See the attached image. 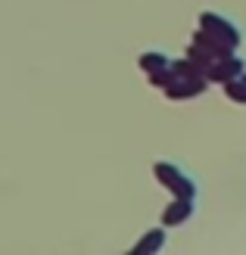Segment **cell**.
Wrapping results in <instances>:
<instances>
[{
	"label": "cell",
	"mask_w": 246,
	"mask_h": 255,
	"mask_svg": "<svg viewBox=\"0 0 246 255\" xmlns=\"http://www.w3.org/2000/svg\"><path fill=\"white\" fill-rule=\"evenodd\" d=\"M156 177H159L168 190H175V196H181V199H193V196H197V184H193L181 168H175V165L159 162L156 165Z\"/></svg>",
	"instance_id": "6da1fadb"
},
{
	"label": "cell",
	"mask_w": 246,
	"mask_h": 255,
	"mask_svg": "<svg viewBox=\"0 0 246 255\" xmlns=\"http://www.w3.org/2000/svg\"><path fill=\"white\" fill-rule=\"evenodd\" d=\"M200 25H203V31H209L212 37H218V41L228 44L231 50L240 44V31H237V25H234V22H228V19H222V16H215V12H203V16H200Z\"/></svg>",
	"instance_id": "7a4b0ae2"
},
{
	"label": "cell",
	"mask_w": 246,
	"mask_h": 255,
	"mask_svg": "<svg viewBox=\"0 0 246 255\" xmlns=\"http://www.w3.org/2000/svg\"><path fill=\"white\" fill-rule=\"evenodd\" d=\"M240 72H243V59H237V56H225V59H218V62H212V66L206 69V75H209L212 81H222V84L237 81Z\"/></svg>",
	"instance_id": "3957f363"
},
{
	"label": "cell",
	"mask_w": 246,
	"mask_h": 255,
	"mask_svg": "<svg viewBox=\"0 0 246 255\" xmlns=\"http://www.w3.org/2000/svg\"><path fill=\"white\" fill-rule=\"evenodd\" d=\"M190 215H193V199H181V196H178V202H172V206L165 209L162 221H165V224H184Z\"/></svg>",
	"instance_id": "277c9868"
},
{
	"label": "cell",
	"mask_w": 246,
	"mask_h": 255,
	"mask_svg": "<svg viewBox=\"0 0 246 255\" xmlns=\"http://www.w3.org/2000/svg\"><path fill=\"white\" fill-rule=\"evenodd\" d=\"M140 66H144V72L156 75V72H168V69H172V59H168L165 53H144V56H140Z\"/></svg>",
	"instance_id": "5b68a950"
},
{
	"label": "cell",
	"mask_w": 246,
	"mask_h": 255,
	"mask_svg": "<svg viewBox=\"0 0 246 255\" xmlns=\"http://www.w3.org/2000/svg\"><path fill=\"white\" fill-rule=\"evenodd\" d=\"M162 246H165V231H153V234H147V237L134 246V252H150V255H153V252H159Z\"/></svg>",
	"instance_id": "8992f818"
}]
</instances>
